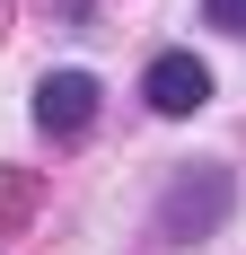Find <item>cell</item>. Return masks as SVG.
Here are the masks:
<instances>
[{
	"mask_svg": "<svg viewBox=\"0 0 246 255\" xmlns=\"http://www.w3.org/2000/svg\"><path fill=\"white\" fill-rule=\"evenodd\" d=\"M35 124H44L53 141H79V132L97 124V79L88 71H44L35 79Z\"/></svg>",
	"mask_w": 246,
	"mask_h": 255,
	"instance_id": "obj_1",
	"label": "cell"
},
{
	"mask_svg": "<svg viewBox=\"0 0 246 255\" xmlns=\"http://www.w3.org/2000/svg\"><path fill=\"white\" fill-rule=\"evenodd\" d=\"M141 97L158 106V115H202L211 106V62H194V53H158L141 79Z\"/></svg>",
	"mask_w": 246,
	"mask_h": 255,
	"instance_id": "obj_2",
	"label": "cell"
},
{
	"mask_svg": "<svg viewBox=\"0 0 246 255\" xmlns=\"http://www.w3.org/2000/svg\"><path fill=\"white\" fill-rule=\"evenodd\" d=\"M202 26H229V35H246V0H202Z\"/></svg>",
	"mask_w": 246,
	"mask_h": 255,
	"instance_id": "obj_3",
	"label": "cell"
}]
</instances>
